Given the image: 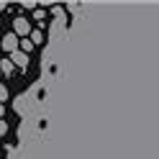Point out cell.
<instances>
[{
	"label": "cell",
	"instance_id": "7",
	"mask_svg": "<svg viewBox=\"0 0 159 159\" xmlns=\"http://www.w3.org/2000/svg\"><path fill=\"white\" fill-rule=\"evenodd\" d=\"M21 44H23V52H31V49H34V41H28V39H23Z\"/></svg>",
	"mask_w": 159,
	"mask_h": 159
},
{
	"label": "cell",
	"instance_id": "3",
	"mask_svg": "<svg viewBox=\"0 0 159 159\" xmlns=\"http://www.w3.org/2000/svg\"><path fill=\"white\" fill-rule=\"evenodd\" d=\"M11 62H13V64H18V67H26V64H28V54L18 49V52H13V54H11Z\"/></svg>",
	"mask_w": 159,
	"mask_h": 159
},
{
	"label": "cell",
	"instance_id": "10",
	"mask_svg": "<svg viewBox=\"0 0 159 159\" xmlns=\"http://www.w3.org/2000/svg\"><path fill=\"white\" fill-rule=\"evenodd\" d=\"M3 113H5V105H3V103H0V116H3Z\"/></svg>",
	"mask_w": 159,
	"mask_h": 159
},
{
	"label": "cell",
	"instance_id": "6",
	"mask_svg": "<svg viewBox=\"0 0 159 159\" xmlns=\"http://www.w3.org/2000/svg\"><path fill=\"white\" fill-rule=\"evenodd\" d=\"M3 100H8V87L0 85V103H3Z\"/></svg>",
	"mask_w": 159,
	"mask_h": 159
},
{
	"label": "cell",
	"instance_id": "2",
	"mask_svg": "<svg viewBox=\"0 0 159 159\" xmlns=\"http://www.w3.org/2000/svg\"><path fill=\"white\" fill-rule=\"evenodd\" d=\"M13 28H16V36H26L28 39V21H26V18H16Z\"/></svg>",
	"mask_w": 159,
	"mask_h": 159
},
{
	"label": "cell",
	"instance_id": "9",
	"mask_svg": "<svg viewBox=\"0 0 159 159\" xmlns=\"http://www.w3.org/2000/svg\"><path fill=\"white\" fill-rule=\"evenodd\" d=\"M23 5H26V8H31V11H36V3H34V0H23Z\"/></svg>",
	"mask_w": 159,
	"mask_h": 159
},
{
	"label": "cell",
	"instance_id": "1",
	"mask_svg": "<svg viewBox=\"0 0 159 159\" xmlns=\"http://www.w3.org/2000/svg\"><path fill=\"white\" fill-rule=\"evenodd\" d=\"M0 46H3L5 52H11V54L18 52V36H16V34H5L3 41H0Z\"/></svg>",
	"mask_w": 159,
	"mask_h": 159
},
{
	"label": "cell",
	"instance_id": "8",
	"mask_svg": "<svg viewBox=\"0 0 159 159\" xmlns=\"http://www.w3.org/2000/svg\"><path fill=\"white\" fill-rule=\"evenodd\" d=\"M5 131H8V123H5V121H3V118H0V136H3V134H5Z\"/></svg>",
	"mask_w": 159,
	"mask_h": 159
},
{
	"label": "cell",
	"instance_id": "5",
	"mask_svg": "<svg viewBox=\"0 0 159 159\" xmlns=\"http://www.w3.org/2000/svg\"><path fill=\"white\" fill-rule=\"evenodd\" d=\"M31 41H34V44L44 41V34H41V31H31Z\"/></svg>",
	"mask_w": 159,
	"mask_h": 159
},
{
	"label": "cell",
	"instance_id": "4",
	"mask_svg": "<svg viewBox=\"0 0 159 159\" xmlns=\"http://www.w3.org/2000/svg\"><path fill=\"white\" fill-rule=\"evenodd\" d=\"M13 67H16V64L11 62V59H5V62H3V64H0V69H3V72H5V75H11V72H13Z\"/></svg>",
	"mask_w": 159,
	"mask_h": 159
}]
</instances>
